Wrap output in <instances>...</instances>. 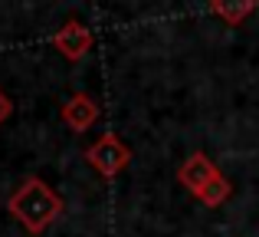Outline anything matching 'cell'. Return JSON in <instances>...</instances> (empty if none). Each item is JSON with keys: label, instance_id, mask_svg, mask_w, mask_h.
Instances as JSON below:
<instances>
[{"label": "cell", "instance_id": "1", "mask_svg": "<svg viewBox=\"0 0 259 237\" xmlns=\"http://www.w3.org/2000/svg\"><path fill=\"white\" fill-rule=\"evenodd\" d=\"M7 211L20 221L30 234H46L63 214V198L53 191V185H46L43 178L30 175L20 181V188L7 198Z\"/></svg>", "mask_w": 259, "mask_h": 237}, {"label": "cell", "instance_id": "2", "mask_svg": "<svg viewBox=\"0 0 259 237\" xmlns=\"http://www.w3.org/2000/svg\"><path fill=\"white\" fill-rule=\"evenodd\" d=\"M85 161L92 165L95 175H102V178H115V175H121L128 168V161H132V148H128L115 132H105L99 142H92V145L85 148Z\"/></svg>", "mask_w": 259, "mask_h": 237}, {"label": "cell", "instance_id": "3", "mask_svg": "<svg viewBox=\"0 0 259 237\" xmlns=\"http://www.w3.org/2000/svg\"><path fill=\"white\" fill-rule=\"evenodd\" d=\"M53 46H56L69 63H79V59L92 50V30H89L85 23H79V20H66L56 30V37H53Z\"/></svg>", "mask_w": 259, "mask_h": 237}, {"label": "cell", "instance_id": "4", "mask_svg": "<svg viewBox=\"0 0 259 237\" xmlns=\"http://www.w3.org/2000/svg\"><path fill=\"white\" fill-rule=\"evenodd\" d=\"M217 175H220L217 161L210 158V155H203V152L187 155V158H184V165L177 168V181H181V185L187 188L190 194H197L203 185H210V181H213Z\"/></svg>", "mask_w": 259, "mask_h": 237}, {"label": "cell", "instance_id": "5", "mask_svg": "<svg viewBox=\"0 0 259 237\" xmlns=\"http://www.w3.org/2000/svg\"><path fill=\"white\" fill-rule=\"evenodd\" d=\"M59 116H63V122L72 128V132H85V128H92L95 122H99L102 109H99V103H95L89 92H72V96L63 103Z\"/></svg>", "mask_w": 259, "mask_h": 237}, {"label": "cell", "instance_id": "6", "mask_svg": "<svg viewBox=\"0 0 259 237\" xmlns=\"http://www.w3.org/2000/svg\"><path fill=\"white\" fill-rule=\"evenodd\" d=\"M230 194H233L230 178H227V175H217V178L210 181V185H203L194 198L200 201V205H207V208H220V205H227V201H230Z\"/></svg>", "mask_w": 259, "mask_h": 237}, {"label": "cell", "instance_id": "7", "mask_svg": "<svg viewBox=\"0 0 259 237\" xmlns=\"http://www.w3.org/2000/svg\"><path fill=\"white\" fill-rule=\"evenodd\" d=\"M210 13L220 17L223 23H230V26H243V20H246L249 13H256V4H210Z\"/></svg>", "mask_w": 259, "mask_h": 237}, {"label": "cell", "instance_id": "8", "mask_svg": "<svg viewBox=\"0 0 259 237\" xmlns=\"http://www.w3.org/2000/svg\"><path fill=\"white\" fill-rule=\"evenodd\" d=\"M10 112H13V103H10V96H7V92L0 89V125H4V122L10 119Z\"/></svg>", "mask_w": 259, "mask_h": 237}]
</instances>
